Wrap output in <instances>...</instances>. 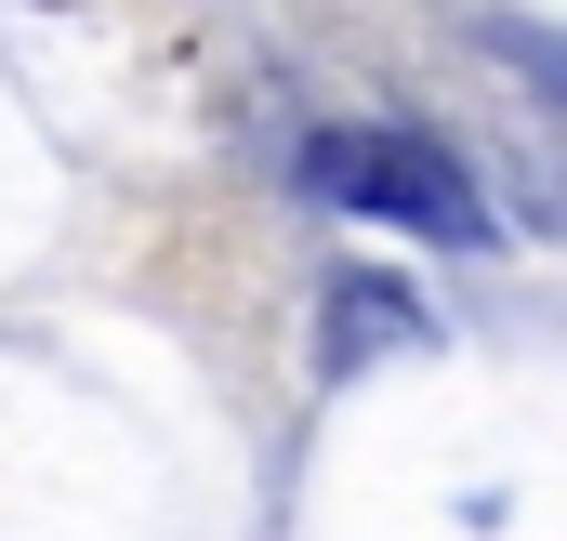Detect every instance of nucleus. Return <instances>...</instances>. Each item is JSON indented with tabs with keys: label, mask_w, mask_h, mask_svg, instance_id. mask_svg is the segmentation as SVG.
<instances>
[{
	"label": "nucleus",
	"mask_w": 567,
	"mask_h": 541,
	"mask_svg": "<svg viewBox=\"0 0 567 541\" xmlns=\"http://www.w3.org/2000/svg\"><path fill=\"white\" fill-rule=\"evenodd\" d=\"M410 344H435L410 277H330V370H370V357H410Z\"/></svg>",
	"instance_id": "obj_2"
},
{
	"label": "nucleus",
	"mask_w": 567,
	"mask_h": 541,
	"mask_svg": "<svg viewBox=\"0 0 567 541\" xmlns=\"http://www.w3.org/2000/svg\"><path fill=\"white\" fill-rule=\"evenodd\" d=\"M303 198L383 212V225H423V238H475V185H462V159H435L423 133H317L303 145Z\"/></svg>",
	"instance_id": "obj_1"
}]
</instances>
